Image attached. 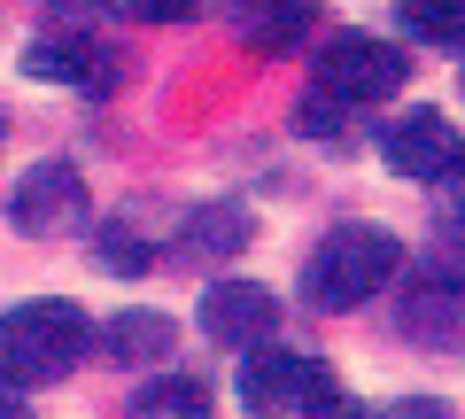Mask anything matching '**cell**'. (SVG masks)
Masks as SVG:
<instances>
[{
	"label": "cell",
	"instance_id": "7a4b0ae2",
	"mask_svg": "<svg viewBox=\"0 0 465 419\" xmlns=\"http://www.w3.org/2000/svg\"><path fill=\"white\" fill-rule=\"evenodd\" d=\"M85 350H94V319H85L78 303H63V295L0 311V381L47 388V381H63Z\"/></svg>",
	"mask_w": 465,
	"mask_h": 419
},
{
	"label": "cell",
	"instance_id": "7c38bea8",
	"mask_svg": "<svg viewBox=\"0 0 465 419\" xmlns=\"http://www.w3.org/2000/svg\"><path fill=\"white\" fill-rule=\"evenodd\" d=\"M124 419H217V412H210V388L186 373V381H155V388H140V396L124 404Z\"/></svg>",
	"mask_w": 465,
	"mask_h": 419
},
{
	"label": "cell",
	"instance_id": "ba28073f",
	"mask_svg": "<svg viewBox=\"0 0 465 419\" xmlns=\"http://www.w3.org/2000/svg\"><path fill=\"white\" fill-rule=\"evenodd\" d=\"M458 155L465 148H458V133H450L442 109H403V117L381 133V164L396 171V179H442Z\"/></svg>",
	"mask_w": 465,
	"mask_h": 419
},
{
	"label": "cell",
	"instance_id": "30bf717a",
	"mask_svg": "<svg viewBox=\"0 0 465 419\" xmlns=\"http://www.w3.org/2000/svg\"><path fill=\"white\" fill-rule=\"evenodd\" d=\"M232 24H241L249 47L280 55V47H302V39H311L318 0H232Z\"/></svg>",
	"mask_w": 465,
	"mask_h": 419
},
{
	"label": "cell",
	"instance_id": "3957f363",
	"mask_svg": "<svg viewBox=\"0 0 465 419\" xmlns=\"http://www.w3.org/2000/svg\"><path fill=\"white\" fill-rule=\"evenodd\" d=\"M396 272H403L396 234H381V225H333V234L311 249L302 295H311L318 311H357V303H372Z\"/></svg>",
	"mask_w": 465,
	"mask_h": 419
},
{
	"label": "cell",
	"instance_id": "9a60e30c",
	"mask_svg": "<svg viewBox=\"0 0 465 419\" xmlns=\"http://www.w3.org/2000/svg\"><path fill=\"white\" fill-rule=\"evenodd\" d=\"M124 24H186L194 16V0H109Z\"/></svg>",
	"mask_w": 465,
	"mask_h": 419
},
{
	"label": "cell",
	"instance_id": "4fadbf2b",
	"mask_svg": "<svg viewBox=\"0 0 465 419\" xmlns=\"http://www.w3.org/2000/svg\"><path fill=\"white\" fill-rule=\"evenodd\" d=\"M396 24L427 47H465V0H396Z\"/></svg>",
	"mask_w": 465,
	"mask_h": 419
},
{
	"label": "cell",
	"instance_id": "6da1fadb",
	"mask_svg": "<svg viewBox=\"0 0 465 419\" xmlns=\"http://www.w3.org/2000/svg\"><path fill=\"white\" fill-rule=\"evenodd\" d=\"M403 78H411L403 47H388V39H333L311 63V94H302L295 125L302 133H341L357 109H381Z\"/></svg>",
	"mask_w": 465,
	"mask_h": 419
},
{
	"label": "cell",
	"instance_id": "52a82bcc",
	"mask_svg": "<svg viewBox=\"0 0 465 419\" xmlns=\"http://www.w3.org/2000/svg\"><path fill=\"white\" fill-rule=\"evenodd\" d=\"M24 70H32V78H63V85H78V94H116V78H124L116 47L94 39V32H47V39H32V47H24Z\"/></svg>",
	"mask_w": 465,
	"mask_h": 419
},
{
	"label": "cell",
	"instance_id": "5bb4252c",
	"mask_svg": "<svg viewBox=\"0 0 465 419\" xmlns=\"http://www.w3.org/2000/svg\"><path fill=\"white\" fill-rule=\"evenodd\" d=\"M241 234H249V225L232 218V210H202V218H186V249H232Z\"/></svg>",
	"mask_w": 465,
	"mask_h": 419
},
{
	"label": "cell",
	"instance_id": "8992f818",
	"mask_svg": "<svg viewBox=\"0 0 465 419\" xmlns=\"http://www.w3.org/2000/svg\"><path fill=\"white\" fill-rule=\"evenodd\" d=\"M78 218H85V179H78L70 164H32V171L16 179V195H8V225L32 234V241L70 234Z\"/></svg>",
	"mask_w": 465,
	"mask_h": 419
},
{
	"label": "cell",
	"instance_id": "e0dca14e",
	"mask_svg": "<svg viewBox=\"0 0 465 419\" xmlns=\"http://www.w3.org/2000/svg\"><path fill=\"white\" fill-rule=\"evenodd\" d=\"M0 419H24V404H16V381H0Z\"/></svg>",
	"mask_w": 465,
	"mask_h": 419
},
{
	"label": "cell",
	"instance_id": "9c48e42d",
	"mask_svg": "<svg viewBox=\"0 0 465 419\" xmlns=\"http://www.w3.org/2000/svg\"><path fill=\"white\" fill-rule=\"evenodd\" d=\"M403 326H411L419 342H465V272L458 264L419 272L411 295H403Z\"/></svg>",
	"mask_w": 465,
	"mask_h": 419
},
{
	"label": "cell",
	"instance_id": "277c9868",
	"mask_svg": "<svg viewBox=\"0 0 465 419\" xmlns=\"http://www.w3.org/2000/svg\"><path fill=\"white\" fill-rule=\"evenodd\" d=\"M326 365L318 357H295V350H249L241 357V404L256 419H287V412H311L326 396Z\"/></svg>",
	"mask_w": 465,
	"mask_h": 419
},
{
	"label": "cell",
	"instance_id": "8fae6325",
	"mask_svg": "<svg viewBox=\"0 0 465 419\" xmlns=\"http://www.w3.org/2000/svg\"><path fill=\"white\" fill-rule=\"evenodd\" d=\"M101 350H109L116 365H163V357L179 350V326H171L163 311H116V319L101 326Z\"/></svg>",
	"mask_w": 465,
	"mask_h": 419
},
{
	"label": "cell",
	"instance_id": "5b68a950",
	"mask_svg": "<svg viewBox=\"0 0 465 419\" xmlns=\"http://www.w3.org/2000/svg\"><path fill=\"white\" fill-rule=\"evenodd\" d=\"M280 326V303H272V287L256 280H210L202 287V334L217 342V350H264V334Z\"/></svg>",
	"mask_w": 465,
	"mask_h": 419
},
{
	"label": "cell",
	"instance_id": "2e32d148",
	"mask_svg": "<svg viewBox=\"0 0 465 419\" xmlns=\"http://www.w3.org/2000/svg\"><path fill=\"white\" fill-rule=\"evenodd\" d=\"M442 202H450V218H465V155L442 171Z\"/></svg>",
	"mask_w": 465,
	"mask_h": 419
}]
</instances>
